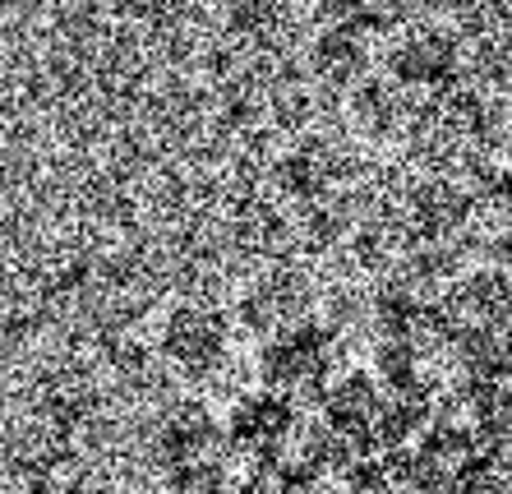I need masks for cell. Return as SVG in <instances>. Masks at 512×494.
I'll return each instance as SVG.
<instances>
[{
	"instance_id": "obj_1",
	"label": "cell",
	"mask_w": 512,
	"mask_h": 494,
	"mask_svg": "<svg viewBox=\"0 0 512 494\" xmlns=\"http://www.w3.org/2000/svg\"><path fill=\"white\" fill-rule=\"evenodd\" d=\"M383 74H388L402 93L416 97V102H434V97L466 84V47L453 28L411 24L388 37Z\"/></svg>"
},
{
	"instance_id": "obj_2",
	"label": "cell",
	"mask_w": 512,
	"mask_h": 494,
	"mask_svg": "<svg viewBox=\"0 0 512 494\" xmlns=\"http://www.w3.org/2000/svg\"><path fill=\"white\" fill-rule=\"evenodd\" d=\"M476 185L457 181V176H439L429 171L420 181H411L402 199V217H406V231H411V245H448L453 250L457 236L471 227L476 217Z\"/></svg>"
},
{
	"instance_id": "obj_3",
	"label": "cell",
	"mask_w": 512,
	"mask_h": 494,
	"mask_svg": "<svg viewBox=\"0 0 512 494\" xmlns=\"http://www.w3.org/2000/svg\"><path fill=\"white\" fill-rule=\"evenodd\" d=\"M346 116L370 144H393L406 130H416V97L388 79V74H365L346 93Z\"/></svg>"
},
{
	"instance_id": "obj_4",
	"label": "cell",
	"mask_w": 512,
	"mask_h": 494,
	"mask_svg": "<svg viewBox=\"0 0 512 494\" xmlns=\"http://www.w3.org/2000/svg\"><path fill=\"white\" fill-rule=\"evenodd\" d=\"M273 185L286 199H296L300 208L323 204L337 190V153L328 144H319V139H296L291 148L277 153Z\"/></svg>"
},
{
	"instance_id": "obj_5",
	"label": "cell",
	"mask_w": 512,
	"mask_h": 494,
	"mask_svg": "<svg viewBox=\"0 0 512 494\" xmlns=\"http://www.w3.org/2000/svg\"><path fill=\"white\" fill-rule=\"evenodd\" d=\"M476 194L499 199L503 208H512V144H489L480 148V181Z\"/></svg>"
}]
</instances>
